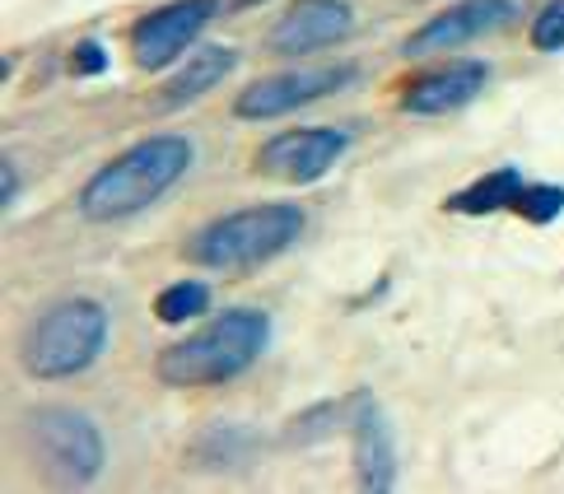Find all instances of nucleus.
<instances>
[{"instance_id":"6ab92c4d","label":"nucleus","mask_w":564,"mask_h":494,"mask_svg":"<svg viewBox=\"0 0 564 494\" xmlns=\"http://www.w3.org/2000/svg\"><path fill=\"white\" fill-rule=\"evenodd\" d=\"M70 66H75V75H104V70H108V52H104V43H94V37H89V43H79Z\"/></svg>"},{"instance_id":"423d86ee","label":"nucleus","mask_w":564,"mask_h":494,"mask_svg":"<svg viewBox=\"0 0 564 494\" xmlns=\"http://www.w3.org/2000/svg\"><path fill=\"white\" fill-rule=\"evenodd\" d=\"M355 135L340 127H299V131H280L275 141L261 145L257 168L271 177H285V183H317L327 177L340 160H346Z\"/></svg>"},{"instance_id":"9b49d317","label":"nucleus","mask_w":564,"mask_h":494,"mask_svg":"<svg viewBox=\"0 0 564 494\" xmlns=\"http://www.w3.org/2000/svg\"><path fill=\"white\" fill-rule=\"evenodd\" d=\"M350 439H355V471L365 490H392L397 481V448L392 429L382 420L369 392H355V415H350Z\"/></svg>"},{"instance_id":"dca6fc26","label":"nucleus","mask_w":564,"mask_h":494,"mask_svg":"<svg viewBox=\"0 0 564 494\" xmlns=\"http://www.w3.org/2000/svg\"><path fill=\"white\" fill-rule=\"evenodd\" d=\"M350 415H355V397L350 402H327V406H317L308 415H299L294 429H290V439H327V433H336V425H350Z\"/></svg>"},{"instance_id":"f3484780","label":"nucleus","mask_w":564,"mask_h":494,"mask_svg":"<svg viewBox=\"0 0 564 494\" xmlns=\"http://www.w3.org/2000/svg\"><path fill=\"white\" fill-rule=\"evenodd\" d=\"M513 210L528 224H551V220H560V215H564V187H522Z\"/></svg>"},{"instance_id":"aec40b11","label":"nucleus","mask_w":564,"mask_h":494,"mask_svg":"<svg viewBox=\"0 0 564 494\" xmlns=\"http://www.w3.org/2000/svg\"><path fill=\"white\" fill-rule=\"evenodd\" d=\"M19 187H24V183H19V164L6 160V164H0V206H6V210L19 201Z\"/></svg>"},{"instance_id":"9d476101","label":"nucleus","mask_w":564,"mask_h":494,"mask_svg":"<svg viewBox=\"0 0 564 494\" xmlns=\"http://www.w3.org/2000/svg\"><path fill=\"white\" fill-rule=\"evenodd\" d=\"M513 0H462V6L434 14L425 29L406 37V56H430V52H453L462 43H476L513 19Z\"/></svg>"},{"instance_id":"2eb2a0df","label":"nucleus","mask_w":564,"mask_h":494,"mask_svg":"<svg viewBox=\"0 0 564 494\" xmlns=\"http://www.w3.org/2000/svg\"><path fill=\"white\" fill-rule=\"evenodd\" d=\"M206 304H210V285H200V281H177V285H169V289L154 299V312H159V322L177 327V322H192L196 312H206Z\"/></svg>"},{"instance_id":"6e6552de","label":"nucleus","mask_w":564,"mask_h":494,"mask_svg":"<svg viewBox=\"0 0 564 494\" xmlns=\"http://www.w3.org/2000/svg\"><path fill=\"white\" fill-rule=\"evenodd\" d=\"M219 14V0H173V6L145 14L131 29V56L140 70H164L183 56L196 33Z\"/></svg>"},{"instance_id":"0eeeda50","label":"nucleus","mask_w":564,"mask_h":494,"mask_svg":"<svg viewBox=\"0 0 564 494\" xmlns=\"http://www.w3.org/2000/svg\"><path fill=\"white\" fill-rule=\"evenodd\" d=\"M355 66H313V70H290V75H271V80H257L238 94L234 112L243 117V122H271V117H285L304 103H317V98H327L336 89H346L355 80Z\"/></svg>"},{"instance_id":"20e7f679","label":"nucleus","mask_w":564,"mask_h":494,"mask_svg":"<svg viewBox=\"0 0 564 494\" xmlns=\"http://www.w3.org/2000/svg\"><path fill=\"white\" fill-rule=\"evenodd\" d=\"M112 318L98 299H62L29 322L19 341V364L43 383H62L85 373L108 345Z\"/></svg>"},{"instance_id":"1a4fd4ad","label":"nucleus","mask_w":564,"mask_h":494,"mask_svg":"<svg viewBox=\"0 0 564 494\" xmlns=\"http://www.w3.org/2000/svg\"><path fill=\"white\" fill-rule=\"evenodd\" d=\"M355 33V10L346 0H294L271 29V52L275 56H304L317 47H332L340 37Z\"/></svg>"},{"instance_id":"a211bd4d","label":"nucleus","mask_w":564,"mask_h":494,"mask_svg":"<svg viewBox=\"0 0 564 494\" xmlns=\"http://www.w3.org/2000/svg\"><path fill=\"white\" fill-rule=\"evenodd\" d=\"M532 47L536 52H564V0H546L532 19Z\"/></svg>"},{"instance_id":"39448f33","label":"nucleus","mask_w":564,"mask_h":494,"mask_svg":"<svg viewBox=\"0 0 564 494\" xmlns=\"http://www.w3.org/2000/svg\"><path fill=\"white\" fill-rule=\"evenodd\" d=\"M29 439L43 452V462L62 476L66 485H89L104 471V433L89 415L66 410V406H47L29 415Z\"/></svg>"},{"instance_id":"7ed1b4c3","label":"nucleus","mask_w":564,"mask_h":494,"mask_svg":"<svg viewBox=\"0 0 564 494\" xmlns=\"http://www.w3.org/2000/svg\"><path fill=\"white\" fill-rule=\"evenodd\" d=\"M304 229H308L304 206H290V201L234 210L196 233L187 243V262L206 271H252L261 262H275L280 252H290L304 239Z\"/></svg>"},{"instance_id":"f03ea898","label":"nucleus","mask_w":564,"mask_h":494,"mask_svg":"<svg viewBox=\"0 0 564 494\" xmlns=\"http://www.w3.org/2000/svg\"><path fill=\"white\" fill-rule=\"evenodd\" d=\"M271 345V318L261 308H229L215 322L192 331L187 341L159 354V383L164 387H215L248 373L261 350Z\"/></svg>"},{"instance_id":"f257e3e1","label":"nucleus","mask_w":564,"mask_h":494,"mask_svg":"<svg viewBox=\"0 0 564 494\" xmlns=\"http://www.w3.org/2000/svg\"><path fill=\"white\" fill-rule=\"evenodd\" d=\"M196 160V150L187 135H150V141L131 145L127 154H117L112 164L98 168L85 191H79V215L89 224H112L127 215L150 210L159 196H169L187 177Z\"/></svg>"},{"instance_id":"ddd939ff","label":"nucleus","mask_w":564,"mask_h":494,"mask_svg":"<svg viewBox=\"0 0 564 494\" xmlns=\"http://www.w3.org/2000/svg\"><path fill=\"white\" fill-rule=\"evenodd\" d=\"M234 66H238V52L234 47H219V43L215 47H196L192 62L169 80V89H164L159 103H164V108H183V103H192V98L210 94L219 80H229Z\"/></svg>"},{"instance_id":"f8f14e48","label":"nucleus","mask_w":564,"mask_h":494,"mask_svg":"<svg viewBox=\"0 0 564 494\" xmlns=\"http://www.w3.org/2000/svg\"><path fill=\"white\" fill-rule=\"evenodd\" d=\"M486 85H490V66L486 62H453V66L425 75V80H415L411 94L401 98V108L415 112V117L457 112V108H467Z\"/></svg>"},{"instance_id":"4468645a","label":"nucleus","mask_w":564,"mask_h":494,"mask_svg":"<svg viewBox=\"0 0 564 494\" xmlns=\"http://www.w3.org/2000/svg\"><path fill=\"white\" fill-rule=\"evenodd\" d=\"M522 187H528V183H522L518 168H495V173L480 177V183H471L467 191L448 196V210H457V215H490V210L513 206Z\"/></svg>"}]
</instances>
